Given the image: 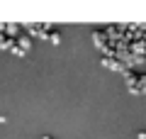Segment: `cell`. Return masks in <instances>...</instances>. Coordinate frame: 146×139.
<instances>
[{"mask_svg": "<svg viewBox=\"0 0 146 139\" xmlns=\"http://www.w3.org/2000/svg\"><path fill=\"white\" fill-rule=\"evenodd\" d=\"M44 139H49V137H44Z\"/></svg>", "mask_w": 146, "mask_h": 139, "instance_id": "6da1fadb", "label": "cell"}]
</instances>
